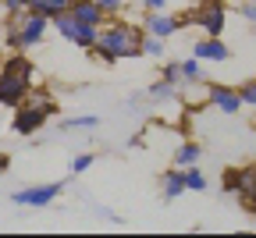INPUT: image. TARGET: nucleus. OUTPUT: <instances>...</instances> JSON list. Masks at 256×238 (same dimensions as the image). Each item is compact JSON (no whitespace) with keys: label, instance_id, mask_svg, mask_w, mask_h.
Returning a JSON list of instances; mask_svg holds the SVG:
<instances>
[{"label":"nucleus","instance_id":"1","mask_svg":"<svg viewBox=\"0 0 256 238\" xmlns=\"http://www.w3.org/2000/svg\"><path fill=\"white\" fill-rule=\"evenodd\" d=\"M139 43H142V25H132V22H124V18H107V25L100 28V36H96L92 54L104 57V60H110V64H118V60L142 57Z\"/></svg>","mask_w":256,"mask_h":238},{"label":"nucleus","instance_id":"2","mask_svg":"<svg viewBox=\"0 0 256 238\" xmlns=\"http://www.w3.org/2000/svg\"><path fill=\"white\" fill-rule=\"evenodd\" d=\"M46 28H50V18L40 14V11L11 14V18H8V32H4V46H11V50H28V46L43 43Z\"/></svg>","mask_w":256,"mask_h":238},{"label":"nucleus","instance_id":"3","mask_svg":"<svg viewBox=\"0 0 256 238\" xmlns=\"http://www.w3.org/2000/svg\"><path fill=\"white\" fill-rule=\"evenodd\" d=\"M178 22L182 25H200L203 36H220L224 25H228V8H224V0H203L188 14H178Z\"/></svg>","mask_w":256,"mask_h":238},{"label":"nucleus","instance_id":"4","mask_svg":"<svg viewBox=\"0 0 256 238\" xmlns=\"http://www.w3.org/2000/svg\"><path fill=\"white\" fill-rule=\"evenodd\" d=\"M50 25H54V28H57L60 36L72 43V46H78V50H92V46H96V36H100V28L75 22L68 11H64V14H57V18H50Z\"/></svg>","mask_w":256,"mask_h":238},{"label":"nucleus","instance_id":"5","mask_svg":"<svg viewBox=\"0 0 256 238\" xmlns=\"http://www.w3.org/2000/svg\"><path fill=\"white\" fill-rule=\"evenodd\" d=\"M224 192L242 196V202L249 210H256V167H238V171L224 174Z\"/></svg>","mask_w":256,"mask_h":238},{"label":"nucleus","instance_id":"6","mask_svg":"<svg viewBox=\"0 0 256 238\" xmlns=\"http://www.w3.org/2000/svg\"><path fill=\"white\" fill-rule=\"evenodd\" d=\"M50 121V114L36 104H18L14 107V118H11V132L14 135H32V132H40L43 124Z\"/></svg>","mask_w":256,"mask_h":238},{"label":"nucleus","instance_id":"7","mask_svg":"<svg viewBox=\"0 0 256 238\" xmlns=\"http://www.w3.org/2000/svg\"><path fill=\"white\" fill-rule=\"evenodd\" d=\"M60 182H50V185H32V188H22V192H14L11 199H14V206H36V210H43V206H50V202L60 196Z\"/></svg>","mask_w":256,"mask_h":238},{"label":"nucleus","instance_id":"8","mask_svg":"<svg viewBox=\"0 0 256 238\" xmlns=\"http://www.w3.org/2000/svg\"><path fill=\"white\" fill-rule=\"evenodd\" d=\"M28 89H32V78L14 75V72H0V107H18L28 96Z\"/></svg>","mask_w":256,"mask_h":238},{"label":"nucleus","instance_id":"9","mask_svg":"<svg viewBox=\"0 0 256 238\" xmlns=\"http://www.w3.org/2000/svg\"><path fill=\"white\" fill-rule=\"evenodd\" d=\"M206 100L220 110V114H238L242 110V96H238V89L235 86H220V82H214V86H206Z\"/></svg>","mask_w":256,"mask_h":238},{"label":"nucleus","instance_id":"10","mask_svg":"<svg viewBox=\"0 0 256 238\" xmlns=\"http://www.w3.org/2000/svg\"><path fill=\"white\" fill-rule=\"evenodd\" d=\"M178 28H182L178 14H168V11H150L146 22H142V32H150V36H160V40H171Z\"/></svg>","mask_w":256,"mask_h":238},{"label":"nucleus","instance_id":"11","mask_svg":"<svg viewBox=\"0 0 256 238\" xmlns=\"http://www.w3.org/2000/svg\"><path fill=\"white\" fill-rule=\"evenodd\" d=\"M68 14H72L75 22H82V25H92V28H104V25H107V11L96 4V0H72Z\"/></svg>","mask_w":256,"mask_h":238},{"label":"nucleus","instance_id":"12","mask_svg":"<svg viewBox=\"0 0 256 238\" xmlns=\"http://www.w3.org/2000/svg\"><path fill=\"white\" fill-rule=\"evenodd\" d=\"M192 57H200V60H214V64H224L232 57L228 43H224L220 36H203L200 43H192Z\"/></svg>","mask_w":256,"mask_h":238},{"label":"nucleus","instance_id":"13","mask_svg":"<svg viewBox=\"0 0 256 238\" xmlns=\"http://www.w3.org/2000/svg\"><path fill=\"white\" fill-rule=\"evenodd\" d=\"M146 96L153 100V104H171V100H178V96H182V89H178V86H171L168 78H156V82L146 89Z\"/></svg>","mask_w":256,"mask_h":238},{"label":"nucleus","instance_id":"14","mask_svg":"<svg viewBox=\"0 0 256 238\" xmlns=\"http://www.w3.org/2000/svg\"><path fill=\"white\" fill-rule=\"evenodd\" d=\"M0 72H14V75H25V78H32V75H36V68H32V60H28L22 50H14V54L4 60V68H0Z\"/></svg>","mask_w":256,"mask_h":238},{"label":"nucleus","instance_id":"15","mask_svg":"<svg viewBox=\"0 0 256 238\" xmlns=\"http://www.w3.org/2000/svg\"><path fill=\"white\" fill-rule=\"evenodd\" d=\"M72 8V0H28V11H40L46 18H57Z\"/></svg>","mask_w":256,"mask_h":238},{"label":"nucleus","instance_id":"16","mask_svg":"<svg viewBox=\"0 0 256 238\" xmlns=\"http://www.w3.org/2000/svg\"><path fill=\"white\" fill-rule=\"evenodd\" d=\"M182 192H185V171L182 167H171L164 174V199H178Z\"/></svg>","mask_w":256,"mask_h":238},{"label":"nucleus","instance_id":"17","mask_svg":"<svg viewBox=\"0 0 256 238\" xmlns=\"http://www.w3.org/2000/svg\"><path fill=\"white\" fill-rule=\"evenodd\" d=\"M22 104H36V107H43V110H46L50 118L57 114V100H54V96H50L46 89H28V96L22 100Z\"/></svg>","mask_w":256,"mask_h":238},{"label":"nucleus","instance_id":"18","mask_svg":"<svg viewBox=\"0 0 256 238\" xmlns=\"http://www.w3.org/2000/svg\"><path fill=\"white\" fill-rule=\"evenodd\" d=\"M200 153H203V150H200L196 142H182V146L174 150V167H192V164L200 160Z\"/></svg>","mask_w":256,"mask_h":238},{"label":"nucleus","instance_id":"19","mask_svg":"<svg viewBox=\"0 0 256 238\" xmlns=\"http://www.w3.org/2000/svg\"><path fill=\"white\" fill-rule=\"evenodd\" d=\"M182 171H185V192H206V174L200 171L196 164H192V167H182Z\"/></svg>","mask_w":256,"mask_h":238},{"label":"nucleus","instance_id":"20","mask_svg":"<svg viewBox=\"0 0 256 238\" xmlns=\"http://www.w3.org/2000/svg\"><path fill=\"white\" fill-rule=\"evenodd\" d=\"M164 43L168 40H160V36H150V32H142V43H139V50H142V57H164Z\"/></svg>","mask_w":256,"mask_h":238},{"label":"nucleus","instance_id":"21","mask_svg":"<svg viewBox=\"0 0 256 238\" xmlns=\"http://www.w3.org/2000/svg\"><path fill=\"white\" fill-rule=\"evenodd\" d=\"M182 78H185V86H196V82L203 78V72H200V57L182 60Z\"/></svg>","mask_w":256,"mask_h":238},{"label":"nucleus","instance_id":"22","mask_svg":"<svg viewBox=\"0 0 256 238\" xmlns=\"http://www.w3.org/2000/svg\"><path fill=\"white\" fill-rule=\"evenodd\" d=\"M160 78H168L171 86H185V78H182V60H171V64H164V68H160Z\"/></svg>","mask_w":256,"mask_h":238},{"label":"nucleus","instance_id":"23","mask_svg":"<svg viewBox=\"0 0 256 238\" xmlns=\"http://www.w3.org/2000/svg\"><path fill=\"white\" fill-rule=\"evenodd\" d=\"M96 124H100V118H96V114H78V118H68L60 128L72 132V128H96Z\"/></svg>","mask_w":256,"mask_h":238},{"label":"nucleus","instance_id":"24","mask_svg":"<svg viewBox=\"0 0 256 238\" xmlns=\"http://www.w3.org/2000/svg\"><path fill=\"white\" fill-rule=\"evenodd\" d=\"M238 96H242V107L256 110V78H246V82L238 86Z\"/></svg>","mask_w":256,"mask_h":238},{"label":"nucleus","instance_id":"25","mask_svg":"<svg viewBox=\"0 0 256 238\" xmlns=\"http://www.w3.org/2000/svg\"><path fill=\"white\" fill-rule=\"evenodd\" d=\"M92 164H96V156H92V153H78V156L72 160V174H82V171H89Z\"/></svg>","mask_w":256,"mask_h":238},{"label":"nucleus","instance_id":"26","mask_svg":"<svg viewBox=\"0 0 256 238\" xmlns=\"http://www.w3.org/2000/svg\"><path fill=\"white\" fill-rule=\"evenodd\" d=\"M104 11H107V18H114V14H121L124 11V0H96Z\"/></svg>","mask_w":256,"mask_h":238},{"label":"nucleus","instance_id":"27","mask_svg":"<svg viewBox=\"0 0 256 238\" xmlns=\"http://www.w3.org/2000/svg\"><path fill=\"white\" fill-rule=\"evenodd\" d=\"M242 18L249 25H256V0H242Z\"/></svg>","mask_w":256,"mask_h":238},{"label":"nucleus","instance_id":"28","mask_svg":"<svg viewBox=\"0 0 256 238\" xmlns=\"http://www.w3.org/2000/svg\"><path fill=\"white\" fill-rule=\"evenodd\" d=\"M164 4H168V0H142L146 11H164Z\"/></svg>","mask_w":256,"mask_h":238},{"label":"nucleus","instance_id":"29","mask_svg":"<svg viewBox=\"0 0 256 238\" xmlns=\"http://www.w3.org/2000/svg\"><path fill=\"white\" fill-rule=\"evenodd\" d=\"M8 167H11V156H8V153H0V174H4Z\"/></svg>","mask_w":256,"mask_h":238},{"label":"nucleus","instance_id":"30","mask_svg":"<svg viewBox=\"0 0 256 238\" xmlns=\"http://www.w3.org/2000/svg\"><path fill=\"white\" fill-rule=\"evenodd\" d=\"M185 4H192V8H196V4H203V0H185Z\"/></svg>","mask_w":256,"mask_h":238}]
</instances>
